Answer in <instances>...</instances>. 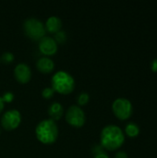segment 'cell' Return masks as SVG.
I'll list each match as a JSON object with an SVG mask.
<instances>
[{"instance_id":"obj_20","label":"cell","mask_w":157,"mask_h":158,"mask_svg":"<svg viewBox=\"0 0 157 158\" xmlns=\"http://www.w3.org/2000/svg\"><path fill=\"white\" fill-rule=\"evenodd\" d=\"M150 68H151V70H152V71L157 72V58L153 59V61L151 62Z\"/></svg>"},{"instance_id":"obj_21","label":"cell","mask_w":157,"mask_h":158,"mask_svg":"<svg viewBox=\"0 0 157 158\" xmlns=\"http://www.w3.org/2000/svg\"><path fill=\"white\" fill-rule=\"evenodd\" d=\"M93 158H109V156H108V155L104 151V152H101V153L95 154V155H94V157Z\"/></svg>"},{"instance_id":"obj_6","label":"cell","mask_w":157,"mask_h":158,"mask_svg":"<svg viewBox=\"0 0 157 158\" xmlns=\"http://www.w3.org/2000/svg\"><path fill=\"white\" fill-rule=\"evenodd\" d=\"M65 119L69 126L80 129L83 127L86 122V115L81 106L74 105L67 109L65 113Z\"/></svg>"},{"instance_id":"obj_15","label":"cell","mask_w":157,"mask_h":158,"mask_svg":"<svg viewBox=\"0 0 157 158\" xmlns=\"http://www.w3.org/2000/svg\"><path fill=\"white\" fill-rule=\"evenodd\" d=\"M15 59V56L12 53L10 52H5L2 56H1V58H0V61H2L3 63L5 64H10L14 61Z\"/></svg>"},{"instance_id":"obj_18","label":"cell","mask_w":157,"mask_h":158,"mask_svg":"<svg viewBox=\"0 0 157 158\" xmlns=\"http://www.w3.org/2000/svg\"><path fill=\"white\" fill-rule=\"evenodd\" d=\"M1 97H2V100H3V102L5 104L6 103H11V102H13V100L15 98L14 94L11 92H6Z\"/></svg>"},{"instance_id":"obj_23","label":"cell","mask_w":157,"mask_h":158,"mask_svg":"<svg viewBox=\"0 0 157 158\" xmlns=\"http://www.w3.org/2000/svg\"><path fill=\"white\" fill-rule=\"evenodd\" d=\"M0 134H1V129H0Z\"/></svg>"},{"instance_id":"obj_3","label":"cell","mask_w":157,"mask_h":158,"mask_svg":"<svg viewBox=\"0 0 157 158\" xmlns=\"http://www.w3.org/2000/svg\"><path fill=\"white\" fill-rule=\"evenodd\" d=\"M76 86L75 79L71 74L65 70H59L56 72L51 79L52 89L63 95L70 94Z\"/></svg>"},{"instance_id":"obj_12","label":"cell","mask_w":157,"mask_h":158,"mask_svg":"<svg viewBox=\"0 0 157 158\" xmlns=\"http://www.w3.org/2000/svg\"><path fill=\"white\" fill-rule=\"evenodd\" d=\"M48 115L52 120L54 121L59 120L64 115V108L62 105L58 102L52 103L48 108Z\"/></svg>"},{"instance_id":"obj_4","label":"cell","mask_w":157,"mask_h":158,"mask_svg":"<svg viewBox=\"0 0 157 158\" xmlns=\"http://www.w3.org/2000/svg\"><path fill=\"white\" fill-rule=\"evenodd\" d=\"M23 31L28 38L32 41H40L45 36L44 24L38 19L29 18L23 22Z\"/></svg>"},{"instance_id":"obj_11","label":"cell","mask_w":157,"mask_h":158,"mask_svg":"<svg viewBox=\"0 0 157 158\" xmlns=\"http://www.w3.org/2000/svg\"><path fill=\"white\" fill-rule=\"evenodd\" d=\"M45 31H47L50 33H56L61 31L62 29V20L56 16L49 17L45 21Z\"/></svg>"},{"instance_id":"obj_2","label":"cell","mask_w":157,"mask_h":158,"mask_svg":"<svg viewBox=\"0 0 157 158\" xmlns=\"http://www.w3.org/2000/svg\"><path fill=\"white\" fill-rule=\"evenodd\" d=\"M59 130L56 121L51 118L40 121L35 128V136L37 140L45 145L55 143L58 138Z\"/></svg>"},{"instance_id":"obj_17","label":"cell","mask_w":157,"mask_h":158,"mask_svg":"<svg viewBox=\"0 0 157 158\" xmlns=\"http://www.w3.org/2000/svg\"><path fill=\"white\" fill-rule=\"evenodd\" d=\"M55 41L56 42V44H64L67 41V35L63 31H60L58 32H56L55 34Z\"/></svg>"},{"instance_id":"obj_19","label":"cell","mask_w":157,"mask_h":158,"mask_svg":"<svg viewBox=\"0 0 157 158\" xmlns=\"http://www.w3.org/2000/svg\"><path fill=\"white\" fill-rule=\"evenodd\" d=\"M114 158H129V156L125 151H118Z\"/></svg>"},{"instance_id":"obj_1","label":"cell","mask_w":157,"mask_h":158,"mask_svg":"<svg viewBox=\"0 0 157 158\" xmlns=\"http://www.w3.org/2000/svg\"><path fill=\"white\" fill-rule=\"evenodd\" d=\"M101 146L107 151H116L125 143V134L117 125H107L103 128L100 134Z\"/></svg>"},{"instance_id":"obj_8","label":"cell","mask_w":157,"mask_h":158,"mask_svg":"<svg viewBox=\"0 0 157 158\" xmlns=\"http://www.w3.org/2000/svg\"><path fill=\"white\" fill-rule=\"evenodd\" d=\"M40 52L44 56H51L56 54L58 46L56 42L55 41L54 38L50 36H44L39 41L38 44Z\"/></svg>"},{"instance_id":"obj_7","label":"cell","mask_w":157,"mask_h":158,"mask_svg":"<svg viewBox=\"0 0 157 158\" xmlns=\"http://www.w3.org/2000/svg\"><path fill=\"white\" fill-rule=\"evenodd\" d=\"M0 123L4 130L7 131H14L21 123V114L17 109H9L2 115Z\"/></svg>"},{"instance_id":"obj_5","label":"cell","mask_w":157,"mask_h":158,"mask_svg":"<svg viewBox=\"0 0 157 158\" xmlns=\"http://www.w3.org/2000/svg\"><path fill=\"white\" fill-rule=\"evenodd\" d=\"M112 111L119 120H127L133 114V106L129 99L118 97L112 104Z\"/></svg>"},{"instance_id":"obj_16","label":"cell","mask_w":157,"mask_h":158,"mask_svg":"<svg viewBox=\"0 0 157 158\" xmlns=\"http://www.w3.org/2000/svg\"><path fill=\"white\" fill-rule=\"evenodd\" d=\"M55 94V91L52 89V87H46V88H43V91H42V96L43 99H51Z\"/></svg>"},{"instance_id":"obj_22","label":"cell","mask_w":157,"mask_h":158,"mask_svg":"<svg viewBox=\"0 0 157 158\" xmlns=\"http://www.w3.org/2000/svg\"><path fill=\"white\" fill-rule=\"evenodd\" d=\"M4 109H5V103L3 102L2 97L0 96V114L4 111Z\"/></svg>"},{"instance_id":"obj_24","label":"cell","mask_w":157,"mask_h":158,"mask_svg":"<svg viewBox=\"0 0 157 158\" xmlns=\"http://www.w3.org/2000/svg\"><path fill=\"white\" fill-rule=\"evenodd\" d=\"M0 62H1V61H0Z\"/></svg>"},{"instance_id":"obj_13","label":"cell","mask_w":157,"mask_h":158,"mask_svg":"<svg viewBox=\"0 0 157 158\" xmlns=\"http://www.w3.org/2000/svg\"><path fill=\"white\" fill-rule=\"evenodd\" d=\"M140 127L135 122H129L124 130V134H126L130 138H136L140 134Z\"/></svg>"},{"instance_id":"obj_10","label":"cell","mask_w":157,"mask_h":158,"mask_svg":"<svg viewBox=\"0 0 157 158\" xmlns=\"http://www.w3.org/2000/svg\"><path fill=\"white\" fill-rule=\"evenodd\" d=\"M36 69L43 74H50L55 69V63L50 57L43 56L37 60Z\"/></svg>"},{"instance_id":"obj_9","label":"cell","mask_w":157,"mask_h":158,"mask_svg":"<svg viewBox=\"0 0 157 158\" xmlns=\"http://www.w3.org/2000/svg\"><path fill=\"white\" fill-rule=\"evenodd\" d=\"M15 80L20 84H27L31 79V69L26 63H19L13 70Z\"/></svg>"},{"instance_id":"obj_14","label":"cell","mask_w":157,"mask_h":158,"mask_svg":"<svg viewBox=\"0 0 157 158\" xmlns=\"http://www.w3.org/2000/svg\"><path fill=\"white\" fill-rule=\"evenodd\" d=\"M89 101H90V95H89V94H87V93H81L78 95L77 103H78L79 106H86L89 103Z\"/></svg>"}]
</instances>
